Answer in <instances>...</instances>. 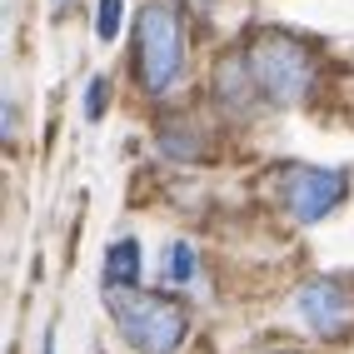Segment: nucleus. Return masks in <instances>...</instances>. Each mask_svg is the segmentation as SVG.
<instances>
[{
    "mask_svg": "<svg viewBox=\"0 0 354 354\" xmlns=\"http://www.w3.org/2000/svg\"><path fill=\"white\" fill-rule=\"evenodd\" d=\"M135 80L150 100H170L185 80V20L175 0H145L135 15Z\"/></svg>",
    "mask_w": 354,
    "mask_h": 354,
    "instance_id": "1",
    "label": "nucleus"
},
{
    "mask_svg": "<svg viewBox=\"0 0 354 354\" xmlns=\"http://www.w3.org/2000/svg\"><path fill=\"white\" fill-rule=\"evenodd\" d=\"M245 70L259 90V100L274 105V110H290L315 90V55L285 30H259L245 45Z\"/></svg>",
    "mask_w": 354,
    "mask_h": 354,
    "instance_id": "2",
    "label": "nucleus"
},
{
    "mask_svg": "<svg viewBox=\"0 0 354 354\" xmlns=\"http://www.w3.org/2000/svg\"><path fill=\"white\" fill-rule=\"evenodd\" d=\"M105 310L135 354H175V344L185 339V324H190L185 304H175L170 295H155V290H110Z\"/></svg>",
    "mask_w": 354,
    "mask_h": 354,
    "instance_id": "3",
    "label": "nucleus"
},
{
    "mask_svg": "<svg viewBox=\"0 0 354 354\" xmlns=\"http://www.w3.org/2000/svg\"><path fill=\"white\" fill-rule=\"evenodd\" d=\"M274 195H279V205H285V215L295 225H319L344 200V175L319 170V165H290V170H279Z\"/></svg>",
    "mask_w": 354,
    "mask_h": 354,
    "instance_id": "4",
    "label": "nucleus"
},
{
    "mask_svg": "<svg viewBox=\"0 0 354 354\" xmlns=\"http://www.w3.org/2000/svg\"><path fill=\"white\" fill-rule=\"evenodd\" d=\"M295 310H299L304 324H310V335L344 339L354 329V290L339 285V279H310V285L295 295Z\"/></svg>",
    "mask_w": 354,
    "mask_h": 354,
    "instance_id": "5",
    "label": "nucleus"
},
{
    "mask_svg": "<svg viewBox=\"0 0 354 354\" xmlns=\"http://www.w3.org/2000/svg\"><path fill=\"white\" fill-rule=\"evenodd\" d=\"M105 285L110 290H135L140 285V245L135 240H120L105 254Z\"/></svg>",
    "mask_w": 354,
    "mask_h": 354,
    "instance_id": "6",
    "label": "nucleus"
},
{
    "mask_svg": "<svg viewBox=\"0 0 354 354\" xmlns=\"http://www.w3.org/2000/svg\"><path fill=\"white\" fill-rule=\"evenodd\" d=\"M165 279L170 285H185V279H195V250L190 245H170V254H165Z\"/></svg>",
    "mask_w": 354,
    "mask_h": 354,
    "instance_id": "7",
    "label": "nucleus"
},
{
    "mask_svg": "<svg viewBox=\"0 0 354 354\" xmlns=\"http://www.w3.org/2000/svg\"><path fill=\"white\" fill-rule=\"evenodd\" d=\"M120 6H125V0H100V6H95V35L100 40L120 35Z\"/></svg>",
    "mask_w": 354,
    "mask_h": 354,
    "instance_id": "8",
    "label": "nucleus"
},
{
    "mask_svg": "<svg viewBox=\"0 0 354 354\" xmlns=\"http://www.w3.org/2000/svg\"><path fill=\"white\" fill-rule=\"evenodd\" d=\"M100 105H105V80H90V95H85V115H90V120L100 115Z\"/></svg>",
    "mask_w": 354,
    "mask_h": 354,
    "instance_id": "9",
    "label": "nucleus"
},
{
    "mask_svg": "<svg viewBox=\"0 0 354 354\" xmlns=\"http://www.w3.org/2000/svg\"><path fill=\"white\" fill-rule=\"evenodd\" d=\"M50 6H55V10H70V6H75V0H50Z\"/></svg>",
    "mask_w": 354,
    "mask_h": 354,
    "instance_id": "10",
    "label": "nucleus"
},
{
    "mask_svg": "<svg viewBox=\"0 0 354 354\" xmlns=\"http://www.w3.org/2000/svg\"><path fill=\"white\" fill-rule=\"evenodd\" d=\"M279 354H290V349H279Z\"/></svg>",
    "mask_w": 354,
    "mask_h": 354,
    "instance_id": "11",
    "label": "nucleus"
}]
</instances>
